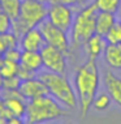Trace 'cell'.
<instances>
[{"instance_id": "cell-16", "label": "cell", "mask_w": 121, "mask_h": 124, "mask_svg": "<svg viewBox=\"0 0 121 124\" xmlns=\"http://www.w3.org/2000/svg\"><path fill=\"white\" fill-rule=\"evenodd\" d=\"M22 0H0L1 11L7 13L12 20H16L20 16Z\"/></svg>"}, {"instance_id": "cell-3", "label": "cell", "mask_w": 121, "mask_h": 124, "mask_svg": "<svg viewBox=\"0 0 121 124\" xmlns=\"http://www.w3.org/2000/svg\"><path fill=\"white\" fill-rule=\"evenodd\" d=\"M48 7L43 0H22L20 16L12 21V31L18 38L28 30L38 28L42 21L47 18Z\"/></svg>"}, {"instance_id": "cell-5", "label": "cell", "mask_w": 121, "mask_h": 124, "mask_svg": "<svg viewBox=\"0 0 121 124\" xmlns=\"http://www.w3.org/2000/svg\"><path fill=\"white\" fill-rule=\"evenodd\" d=\"M98 9L93 4H86L78 11L76 15L74 21L72 25V43L70 48H78L81 46H85L86 41L93 34L96 33L95 18Z\"/></svg>"}, {"instance_id": "cell-1", "label": "cell", "mask_w": 121, "mask_h": 124, "mask_svg": "<svg viewBox=\"0 0 121 124\" xmlns=\"http://www.w3.org/2000/svg\"><path fill=\"white\" fill-rule=\"evenodd\" d=\"M74 86L81 116L85 118L89 114V110L91 108L99 88V68L95 60L87 59L82 65L77 68Z\"/></svg>"}, {"instance_id": "cell-8", "label": "cell", "mask_w": 121, "mask_h": 124, "mask_svg": "<svg viewBox=\"0 0 121 124\" xmlns=\"http://www.w3.org/2000/svg\"><path fill=\"white\" fill-rule=\"evenodd\" d=\"M40 55L43 60V67L50 72L63 73L66 72V54H64L61 50L53 47L50 45H44L40 50Z\"/></svg>"}, {"instance_id": "cell-32", "label": "cell", "mask_w": 121, "mask_h": 124, "mask_svg": "<svg viewBox=\"0 0 121 124\" xmlns=\"http://www.w3.org/2000/svg\"><path fill=\"white\" fill-rule=\"evenodd\" d=\"M43 1H44V0H43Z\"/></svg>"}, {"instance_id": "cell-28", "label": "cell", "mask_w": 121, "mask_h": 124, "mask_svg": "<svg viewBox=\"0 0 121 124\" xmlns=\"http://www.w3.org/2000/svg\"><path fill=\"white\" fill-rule=\"evenodd\" d=\"M3 82H4V77L0 75V92H1V89H3Z\"/></svg>"}, {"instance_id": "cell-19", "label": "cell", "mask_w": 121, "mask_h": 124, "mask_svg": "<svg viewBox=\"0 0 121 124\" xmlns=\"http://www.w3.org/2000/svg\"><path fill=\"white\" fill-rule=\"evenodd\" d=\"M107 43H113V45H121V25L120 24H116L112 26L108 33L104 35Z\"/></svg>"}, {"instance_id": "cell-21", "label": "cell", "mask_w": 121, "mask_h": 124, "mask_svg": "<svg viewBox=\"0 0 121 124\" xmlns=\"http://www.w3.org/2000/svg\"><path fill=\"white\" fill-rule=\"evenodd\" d=\"M12 21L13 20L7 13L0 11V35H3L12 30Z\"/></svg>"}, {"instance_id": "cell-11", "label": "cell", "mask_w": 121, "mask_h": 124, "mask_svg": "<svg viewBox=\"0 0 121 124\" xmlns=\"http://www.w3.org/2000/svg\"><path fill=\"white\" fill-rule=\"evenodd\" d=\"M104 86L113 102H116L119 106H121V78L116 76L112 71H106L104 73Z\"/></svg>"}, {"instance_id": "cell-24", "label": "cell", "mask_w": 121, "mask_h": 124, "mask_svg": "<svg viewBox=\"0 0 121 124\" xmlns=\"http://www.w3.org/2000/svg\"><path fill=\"white\" fill-rule=\"evenodd\" d=\"M17 76L20 77V80H21V81H25V80H29V78H33V77H35L36 73L29 71V69H26V68H23L22 65H20L18 72H17Z\"/></svg>"}, {"instance_id": "cell-2", "label": "cell", "mask_w": 121, "mask_h": 124, "mask_svg": "<svg viewBox=\"0 0 121 124\" xmlns=\"http://www.w3.org/2000/svg\"><path fill=\"white\" fill-rule=\"evenodd\" d=\"M68 112L63 108V105L52 95L47 94L28 101L25 114V122L29 124H39L64 118Z\"/></svg>"}, {"instance_id": "cell-10", "label": "cell", "mask_w": 121, "mask_h": 124, "mask_svg": "<svg viewBox=\"0 0 121 124\" xmlns=\"http://www.w3.org/2000/svg\"><path fill=\"white\" fill-rule=\"evenodd\" d=\"M46 45L39 28H33L20 38V47L23 51H40Z\"/></svg>"}, {"instance_id": "cell-17", "label": "cell", "mask_w": 121, "mask_h": 124, "mask_svg": "<svg viewBox=\"0 0 121 124\" xmlns=\"http://www.w3.org/2000/svg\"><path fill=\"white\" fill-rule=\"evenodd\" d=\"M94 5L99 12L116 13L120 9L121 0H94Z\"/></svg>"}, {"instance_id": "cell-23", "label": "cell", "mask_w": 121, "mask_h": 124, "mask_svg": "<svg viewBox=\"0 0 121 124\" xmlns=\"http://www.w3.org/2000/svg\"><path fill=\"white\" fill-rule=\"evenodd\" d=\"M21 54L22 51L18 47H13V48H8L3 55V59L7 60H11V62L14 63H20V59H21Z\"/></svg>"}, {"instance_id": "cell-12", "label": "cell", "mask_w": 121, "mask_h": 124, "mask_svg": "<svg viewBox=\"0 0 121 124\" xmlns=\"http://www.w3.org/2000/svg\"><path fill=\"white\" fill-rule=\"evenodd\" d=\"M20 65H22L23 68L29 69L34 73H38L43 68V60L40 51H23L22 50Z\"/></svg>"}, {"instance_id": "cell-14", "label": "cell", "mask_w": 121, "mask_h": 124, "mask_svg": "<svg viewBox=\"0 0 121 124\" xmlns=\"http://www.w3.org/2000/svg\"><path fill=\"white\" fill-rule=\"evenodd\" d=\"M103 58L109 68L121 69V45L107 43L103 51Z\"/></svg>"}, {"instance_id": "cell-29", "label": "cell", "mask_w": 121, "mask_h": 124, "mask_svg": "<svg viewBox=\"0 0 121 124\" xmlns=\"http://www.w3.org/2000/svg\"><path fill=\"white\" fill-rule=\"evenodd\" d=\"M1 64H3V58H0V67H1Z\"/></svg>"}, {"instance_id": "cell-30", "label": "cell", "mask_w": 121, "mask_h": 124, "mask_svg": "<svg viewBox=\"0 0 121 124\" xmlns=\"http://www.w3.org/2000/svg\"><path fill=\"white\" fill-rule=\"evenodd\" d=\"M120 25H121V18H120Z\"/></svg>"}, {"instance_id": "cell-4", "label": "cell", "mask_w": 121, "mask_h": 124, "mask_svg": "<svg viewBox=\"0 0 121 124\" xmlns=\"http://www.w3.org/2000/svg\"><path fill=\"white\" fill-rule=\"evenodd\" d=\"M36 77H39L46 84L50 95H52L64 107H66L69 110L77 108V106H78L77 94L65 75L46 71L38 73Z\"/></svg>"}, {"instance_id": "cell-9", "label": "cell", "mask_w": 121, "mask_h": 124, "mask_svg": "<svg viewBox=\"0 0 121 124\" xmlns=\"http://www.w3.org/2000/svg\"><path fill=\"white\" fill-rule=\"evenodd\" d=\"M18 90L26 101H30V99L38 98V97L50 94L46 84L36 76L33 77V78L21 81V85H20Z\"/></svg>"}, {"instance_id": "cell-18", "label": "cell", "mask_w": 121, "mask_h": 124, "mask_svg": "<svg viewBox=\"0 0 121 124\" xmlns=\"http://www.w3.org/2000/svg\"><path fill=\"white\" fill-rule=\"evenodd\" d=\"M18 68H20V63H14V62H11V60L3 59V64L0 67V75L4 78L5 77L17 76Z\"/></svg>"}, {"instance_id": "cell-25", "label": "cell", "mask_w": 121, "mask_h": 124, "mask_svg": "<svg viewBox=\"0 0 121 124\" xmlns=\"http://www.w3.org/2000/svg\"><path fill=\"white\" fill-rule=\"evenodd\" d=\"M7 46H5V43H4V39H3V37L0 35V58H3V55H4V52L7 51Z\"/></svg>"}, {"instance_id": "cell-7", "label": "cell", "mask_w": 121, "mask_h": 124, "mask_svg": "<svg viewBox=\"0 0 121 124\" xmlns=\"http://www.w3.org/2000/svg\"><path fill=\"white\" fill-rule=\"evenodd\" d=\"M47 20L56 25L57 28L63 29L64 31H69L72 29L74 15L73 8L70 5H66L64 3H53L50 4L48 12H47Z\"/></svg>"}, {"instance_id": "cell-27", "label": "cell", "mask_w": 121, "mask_h": 124, "mask_svg": "<svg viewBox=\"0 0 121 124\" xmlns=\"http://www.w3.org/2000/svg\"><path fill=\"white\" fill-rule=\"evenodd\" d=\"M46 3H48V4H53V3H61L63 0H44Z\"/></svg>"}, {"instance_id": "cell-15", "label": "cell", "mask_w": 121, "mask_h": 124, "mask_svg": "<svg viewBox=\"0 0 121 124\" xmlns=\"http://www.w3.org/2000/svg\"><path fill=\"white\" fill-rule=\"evenodd\" d=\"M116 24V17L115 13L111 12H99L96 13L95 18V26H96V33L100 35H106L108 30Z\"/></svg>"}, {"instance_id": "cell-26", "label": "cell", "mask_w": 121, "mask_h": 124, "mask_svg": "<svg viewBox=\"0 0 121 124\" xmlns=\"http://www.w3.org/2000/svg\"><path fill=\"white\" fill-rule=\"evenodd\" d=\"M5 107H4V97L1 95V92H0V115L4 112Z\"/></svg>"}, {"instance_id": "cell-31", "label": "cell", "mask_w": 121, "mask_h": 124, "mask_svg": "<svg viewBox=\"0 0 121 124\" xmlns=\"http://www.w3.org/2000/svg\"><path fill=\"white\" fill-rule=\"evenodd\" d=\"M0 11H1V5H0Z\"/></svg>"}, {"instance_id": "cell-22", "label": "cell", "mask_w": 121, "mask_h": 124, "mask_svg": "<svg viewBox=\"0 0 121 124\" xmlns=\"http://www.w3.org/2000/svg\"><path fill=\"white\" fill-rule=\"evenodd\" d=\"M21 85V80L18 76H12V77H5L3 82V89L1 90H12V89H18Z\"/></svg>"}, {"instance_id": "cell-6", "label": "cell", "mask_w": 121, "mask_h": 124, "mask_svg": "<svg viewBox=\"0 0 121 124\" xmlns=\"http://www.w3.org/2000/svg\"><path fill=\"white\" fill-rule=\"evenodd\" d=\"M39 30L42 31V35L44 38L46 45L53 46V47L61 50L64 54L69 55L70 52V42L66 35V31H64L63 29L57 28L56 25H53L52 22H50L48 20H44L39 24Z\"/></svg>"}, {"instance_id": "cell-20", "label": "cell", "mask_w": 121, "mask_h": 124, "mask_svg": "<svg viewBox=\"0 0 121 124\" xmlns=\"http://www.w3.org/2000/svg\"><path fill=\"white\" fill-rule=\"evenodd\" d=\"M111 97L108 95V93L107 94H99L96 95L95 98H94V102H93V106L95 110H98V111H104V110L108 108V106L111 105Z\"/></svg>"}, {"instance_id": "cell-13", "label": "cell", "mask_w": 121, "mask_h": 124, "mask_svg": "<svg viewBox=\"0 0 121 124\" xmlns=\"http://www.w3.org/2000/svg\"><path fill=\"white\" fill-rule=\"evenodd\" d=\"M107 45V41L103 35L98 34H93L89 39L86 41L85 43V47H86V52H87V56L89 59H93V60H96V58L104 51V47Z\"/></svg>"}]
</instances>
